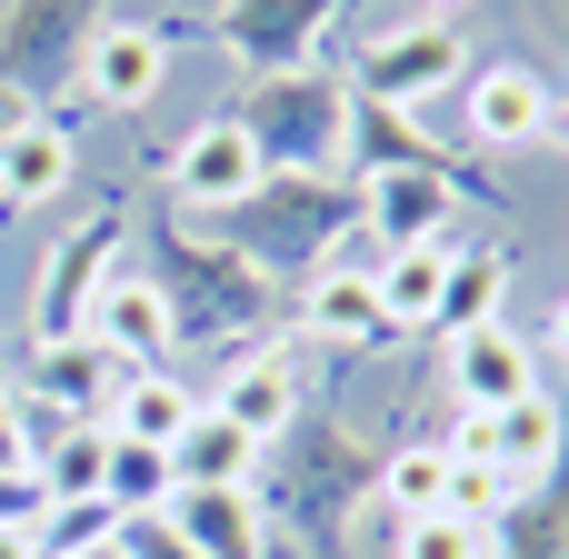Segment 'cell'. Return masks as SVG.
<instances>
[{
	"label": "cell",
	"mask_w": 569,
	"mask_h": 559,
	"mask_svg": "<svg viewBox=\"0 0 569 559\" xmlns=\"http://www.w3.org/2000/svg\"><path fill=\"white\" fill-rule=\"evenodd\" d=\"M550 140H560V160H569V100H560V120H550Z\"/></svg>",
	"instance_id": "39"
},
{
	"label": "cell",
	"mask_w": 569,
	"mask_h": 559,
	"mask_svg": "<svg viewBox=\"0 0 569 559\" xmlns=\"http://www.w3.org/2000/svg\"><path fill=\"white\" fill-rule=\"evenodd\" d=\"M10 470H30V420H20V400L0 390V480Z\"/></svg>",
	"instance_id": "34"
},
{
	"label": "cell",
	"mask_w": 569,
	"mask_h": 559,
	"mask_svg": "<svg viewBox=\"0 0 569 559\" xmlns=\"http://www.w3.org/2000/svg\"><path fill=\"white\" fill-rule=\"evenodd\" d=\"M100 20H110V0H0V90L30 110L50 90H70Z\"/></svg>",
	"instance_id": "5"
},
{
	"label": "cell",
	"mask_w": 569,
	"mask_h": 559,
	"mask_svg": "<svg viewBox=\"0 0 569 559\" xmlns=\"http://www.w3.org/2000/svg\"><path fill=\"white\" fill-rule=\"evenodd\" d=\"M490 559H569V450L540 490H520L500 520H490Z\"/></svg>",
	"instance_id": "23"
},
{
	"label": "cell",
	"mask_w": 569,
	"mask_h": 559,
	"mask_svg": "<svg viewBox=\"0 0 569 559\" xmlns=\"http://www.w3.org/2000/svg\"><path fill=\"white\" fill-rule=\"evenodd\" d=\"M160 70H170V20H100L70 90H80L90 110H150Z\"/></svg>",
	"instance_id": "12"
},
{
	"label": "cell",
	"mask_w": 569,
	"mask_h": 559,
	"mask_svg": "<svg viewBox=\"0 0 569 559\" xmlns=\"http://www.w3.org/2000/svg\"><path fill=\"white\" fill-rule=\"evenodd\" d=\"M560 450H569V410L550 400V390H530V400L490 410V470L510 480V500H520V490H540V480L560 470Z\"/></svg>",
	"instance_id": "17"
},
{
	"label": "cell",
	"mask_w": 569,
	"mask_h": 559,
	"mask_svg": "<svg viewBox=\"0 0 569 559\" xmlns=\"http://www.w3.org/2000/svg\"><path fill=\"white\" fill-rule=\"evenodd\" d=\"M380 500H390L400 520H430V510L450 500V450H440V440H400V450H380Z\"/></svg>",
	"instance_id": "28"
},
{
	"label": "cell",
	"mask_w": 569,
	"mask_h": 559,
	"mask_svg": "<svg viewBox=\"0 0 569 559\" xmlns=\"http://www.w3.org/2000/svg\"><path fill=\"white\" fill-rule=\"evenodd\" d=\"M160 520L200 559H270V530H260V500L250 490H170Z\"/></svg>",
	"instance_id": "19"
},
{
	"label": "cell",
	"mask_w": 569,
	"mask_h": 559,
	"mask_svg": "<svg viewBox=\"0 0 569 559\" xmlns=\"http://www.w3.org/2000/svg\"><path fill=\"white\" fill-rule=\"evenodd\" d=\"M150 280H160V300H170V320H180V340H250V330H270L280 320V280L270 270H250L240 250H220V240H200L170 200L150 210Z\"/></svg>",
	"instance_id": "2"
},
{
	"label": "cell",
	"mask_w": 569,
	"mask_h": 559,
	"mask_svg": "<svg viewBox=\"0 0 569 559\" xmlns=\"http://www.w3.org/2000/svg\"><path fill=\"white\" fill-rule=\"evenodd\" d=\"M210 410L270 450V440L310 410V400H300V360H290V350H270V340H260V350H240V360H230V380L210 390Z\"/></svg>",
	"instance_id": "16"
},
{
	"label": "cell",
	"mask_w": 569,
	"mask_h": 559,
	"mask_svg": "<svg viewBox=\"0 0 569 559\" xmlns=\"http://www.w3.org/2000/svg\"><path fill=\"white\" fill-rule=\"evenodd\" d=\"M90 330L110 340V350H130L140 370L160 360V350H180V320H170V300H160V280L140 270V280H110L100 290V310H90Z\"/></svg>",
	"instance_id": "22"
},
{
	"label": "cell",
	"mask_w": 569,
	"mask_h": 559,
	"mask_svg": "<svg viewBox=\"0 0 569 559\" xmlns=\"http://www.w3.org/2000/svg\"><path fill=\"white\" fill-rule=\"evenodd\" d=\"M120 240H130V210H120V200H100L70 240H50V260H40V300H30V340H80V330H90L100 290L120 280V270H110Z\"/></svg>",
	"instance_id": "8"
},
{
	"label": "cell",
	"mask_w": 569,
	"mask_h": 559,
	"mask_svg": "<svg viewBox=\"0 0 569 559\" xmlns=\"http://www.w3.org/2000/svg\"><path fill=\"white\" fill-rule=\"evenodd\" d=\"M230 120L250 130L260 170H320V180H340V160H350V80H340V70L250 80Z\"/></svg>",
	"instance_id": "4"
},
{
	"label": "cell",
	"mask_w": 569,
	"mask_h": 559,
	"mask_svg": "<svg viewBox=\"0 0 569 559\" xmlns=\"http://www.w3.org/2000/svg\"><path fill=\"white\" fill-rule=\"evenodd\" d=\"M440 280H450V240H430V250H390V260L370 270V290H380V320H390V340L430 330V310H440Z\"/></svg>",
	"instance_id": "25"
},
{
	"label": "cell",
	"mask_w": 569,
	"mask_h": 559,
	"mask_svg": "<svg viewBox=\"0 0 569 559\" xmlns=\"http://www.w3.org/2000/svg\"><path fill=\"white\" fill-rule=\"evenodd\" d=\"M170 470H180V490H250V470H260V440H250V430H230V420L200 400V420L180 430Z\"/></svg>",
	"instance_id": "24"
},
{
	"label": "cell",
	"mask_w": 569,
	"mask_h": 559,
	"mask_svg": "<svg viewBox=\"0 0 569 559\" xmlns=\"http://www.w3.org/2000/svg\"><path fill=\"white\" fill-rule=\"evenodd\" d=\"M530 390H540V350H530L510 320L450 340V400H460V410H510V400H530Z\"/></svg>",
	"instance_id": "15"
},
{
	"label": "cell",
	"mask_w": 569,
	"mask_h": 559,
	"mask_svg": "<svg viewBox=\"0 0 569 559\" xmlns=\"http://www.w3.org/2000/svg\"><path fill=\"white\" fill-rule=\"evenodd\" d=\"M160 180H170V210H240L270 170H260V150H250V130L240 120H200V130H180L170 150H160Z\"/></svg>",
	"instance_id": "11"
},
{
	"label": "cell",
	"mask_w": 569,
	"mask_h": 559,
	"mask_svg": "<svg viewBox=\"0 0 569 559\" xmlns=\"http://www.w3.org/2000/svg\"><path fill=\"white\" fill-rule=\"evenodd\" d=\"M0 559H40V550H30V530H0Z\"/></svg>",
	"instance_id": "36"
},
{
	"label": "cell",
	"mask_w": 569,
	"mask_h": 559,
	"mask_svg": "<svg viewBox=\"0 0 569 559\" xmlns=\"http://www.w3.org/2000/svg\"><path fill=\"white\" fill-rule=\"evenodd\" d=\"M30 470H40L50 500H100V480H110V430H50V440L30 450Z\"/></svg>",
	"instance_id": "27"
},
{
	"label": "cell",
	"mask_w": 569,
	"mask_h": 559,
	"mask_svg": "<svg viewBox=\"0 0 569 559\" xmlns=\"http://www.w3.org/2000/svg\"><path fill=\"white\" fill-rule=\"evenodd\" d=\"M340 10H360V0H220L210 30L250 80H280V70H320V40Z\"/></svg>",
	"instance_id": "9"
},
{
	"label": "cell",
	"mask_w": 569,
	"mask_h": 559,
	"mask_svg": "<svg viewBox=\"0 0 569 559\" xmlns=\"http://www.w3.org/2000/svg\"><path fill=\"white\" fill-rule=\"evenodd\" d=\"M70 190V130L50 110H30L10 140H0V210H50Z\"/></svg>",
	"instance_id": "21"
},
{
	"label": "cell",
	"mask_w": 569,
	"mask_h": 559,
	"mask_svg": "<svg viewBox=\"0 0 569 559\" xmlns=\"http://www.w3.org/2000/svg\"><path fill=\"white\" fill-rule=\"evenodd\" d=\"M340 170H350V180H380V170H440L460 200H490V180H480L420 110H390V100H360V90H350V160H340Z\"/></svg>",
	"instance_id": "10"
},
{
	"label": "cell",
	"mask_w": 569,
	"mask_h": 559,
	"mask_svg": "<svg viewBox=\"0 0 569 559\" xmlns=\"http://www.w3.org/2000/svg\"><path fill=\"white\" fill-rule=\"evenodd\" d=\"M360 220V190L350 180H320V170H270L240 210H220V250H240L250 270L270 280H310L320 250H340Z\"/></svg>",
	"instance_id": "3"
},
{
	"label": "cell",
	"mask_w": 569,
	"mask_h": 559,
	"mask_svg": "<svg viewBox=\"0 0 569 559\" xmlns=\"http://www.w3.org/2000/svg\"><path fill=\"white\" fill-rule=\"evenodd\" d=\"M250 500H260V510H280V520L310 540V559H350V520L380 500V450H370L350 420L300 410V420L260 450Z\"/></svg>",
	"instance_id": "1"
},
{
	"label": "cell",
	"mask_w": 569,
	"mask_h": 559,
	"mask_svg": "<svg viewBox=\"0 0 569 559\" xmlns=\"http://www.w3.org/2000/svg\"><path fill=\"white\" fill-rule=\"evenodd\" d=\"M460 100H470V140H490V150H530V140H550V120H560V90H550L530 60H480V70L460 80Z\"/></svg>",
	"instance_id": "13"
},
{
	"label": "cell",
	"mask_w": 569,
	"mask_h": 559,
	"mask_svg": "<svg viewBox=\"0 0 569 559\" xmlns=\"http://www.w3.org/2000/svg\"><path fill=\"white\" fill-rule=\"evenodd\" d=\"M20 120H30V100H10V90H0V140H10Z\"/></svg>",
	"instance_id": "35"
},
{
	"label": "cell",
	"mask_w": 569,
	"mask_h": 559,
	"mask_svg": "<svg viewBox=\"0 0 569 559\" xmlns=\"http://www.w3.org/2000/svg\"><path fill=\"white\" fill-rule=\"evenodd\" d=\"M470 80V40L460 20H400V30H370L350 50V90L360 100H390V110H430L440 90Z\"/></svg>",
	"instance_id": "6"
},
{
	"label": "cell",
	"mask_w": 569,
	"mask_h": 559,
	"mask_svg": "<svg viewBox=\"0 0 569 559\" xmlns=\"http://www.w3.org/2000/svg\"><path fill=\"white\" fill-rule=\"evenodd\" d=\"M460 10H470V0H420V20H460Z\"/></svg>",
	"instance_id": "37"
},
{
	"label": "cell",
	"mask_w": 569,
	"mask_h": 559,
	"mask_svg": "<svg viewBox=\"0 0 569 559\" xmlns=\"http://www.w3.org/2000/svg\"><path fill=\"white\" fill-rule=\"evenodd\" d=\"M130 380H140V360L110 350L100 330H80V340H30V360H20V400L50 410L60 430H110V410H120Z\"/></svg>",
	"instance_id": "7"
},
{
	"label": "cell",
	"mask_w": 569,
	"mask_h": 559,
	"mask_svg": "<svg viewBox=\"0 0 569 559\" xmlns=\"http://www.w3.org/2000/svg\"><path fill=\"white\" fill-rule=\"evenodd\" d=\"M40 520H50L40 470H10V480H0V530H40Z\"/></svg>",
	"instance_id": "33"
},
{
	"label": "cell",
	"mask_w": 569,
	"mask_h": 559,
	"mask_svg": "<svg viewBox=\"0 0 569 559\" xmlns=\"http://www.w3.org/2000/svg\"><path fill=\"white\" fill-rule=\"evenodd\" d=\"M170 490H180L170 450H150V440H120V430H110V480H100V500H110V510H160Z\"/></svg>",
	"instance_id": "29"
},
{
	"label": "cell",
	"mask_w": 569,
	"mask_h": 559,
	"mask_svg": "<svg viewBox=\"0 0 569 559\" xmlns=\"http://www.w3.org/2000/svg\"><path fill=\"white\" fill-rule=\"evenodd\" d=\"M190 420H200V400H190L180 380H160V370H140V380L120 390V410H110V430H120V440H150V450H180Z\"/></svg>",
	"instance_id": "26"
},
{
	"label": "cell",
	"mask_w": 569,
	"mask_h": 559,
	"mask_svg": "<svg viewBox=\"0 0 569 559\" xmlns=\"http://www.w3.org/2000/svg\"><path fill=\"white\" fill-rule=\"evenodd\" d=\"M300 330L320 350H390V320H380L370 270H310L300 280Z\"/></svg>",
	"instance_id": "18"
},
{
	"label": "cell",
	"mask_w": 569,
	"mask_h": 559,
	"mask_svg": "<svg viewBox=\"0 0 569 559\" xmlns=\"http://www.w3.org/2000/svg\"><path fill=\"white\" fill-rule=\"evenodd\" d=\"M510 260H520V250H500V240H450V280H440L430 330H440V340L490 330V320H500V300H510Z\"/></svg>",
	"instance_id": "20"
},
{
	"label": "cell",
	"mask_w": 569,
	"mask_h": 559,
	"mask_svg": "<svg viewBox=\"0 0 569 559\" xmlns=\"http://www.w3.org/2000/svg\"><path fill=\"white\" fill-rule=\"evenodd\" d=\"M400 559H490V530L460 510H430V520H400Z\"/></svg>",
	"instance_id": "31"
},
{
	"label": "cell",
	"mask_w": 569,
	"mask_h": 559,
	"mask_svg": "<svg viewBox=\"0 0 569 559\" xmlns=\"http://www.w3.org/2000/svg\"><path fill=\"white\" fill-rule=\"evenodd\" d=\"M550 340H560V350H569V300H560V310H550Z\"/></svg>",
	"instance_id": "38"
},
{
	"label": "cell",
	"mask_w": 569,
	"mask_h": 559,
	"mask_svg": "<svg viewBox=\"0 0 569 559\" xmlns=\"http://www.w3.org/2000/svg\"><path fill=\"white\" fill-rule=\"evenodd\" d=\"M110 559H200L160 510H120V540H110Z\"/></svg>",
	"instance_id": "32"
},
{
	"label": "cell",
	"mask_w": 569,
	"mask_h": 559,
	"mask_svg": "<svg viewBox=\"0 0 569 559\" xmlns=\"http://www.w3.org/2000/svg\"><path fill=\"white\" fill-rule=\"evenodd\" d=\"M110 540H120V510L110 500H50V520L30 530L40 559H90V550H110Z\"/></svg>",
	"instance_id": "30"
},
{
	"label": "cell",
	"mask_w": 569,
	"mask_h": 559,
	"mask_svg": "<svg viewBox=\"0 0 569 559\" xmlns=\"http://www.w3.org/2000/svg\"><path fill=\"white\" fill-rule=\"evenodd\" d=\"M350 190H360V230L380 240V260H390V250H430V240H450L460 190H450L440 170H380V180H350Z\"/></svg>",
	"instance_id": "14"
}]
</instances>
